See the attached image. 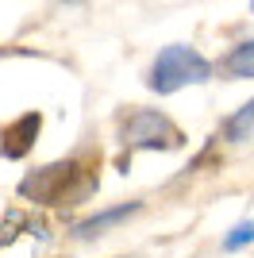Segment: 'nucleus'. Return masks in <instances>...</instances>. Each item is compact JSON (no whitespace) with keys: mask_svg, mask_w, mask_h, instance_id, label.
<instances>
[{"mask_svg":"<svg viewBox=\"0 0 254 258\" xmlns=\"http://www.w3.org/2000/svg\"><path fill=\"white\" fill-rule=\"evenodd\" d=\"M220 66H223V74L231 77V81H250L254 77V39L231 46V54H227Z\"/></svg>","mask_w":254,"mask_h":258,"instance_id":"4","label":"nucleus"},{"mask_svg":"<svg viewBox=\"0 0 254 258\" xmlns=\"http://www.w3.org/2000/svg\"><path fill=\"white\" fill-rule=\"evenodd\" d=\"M139 201H131V205H116V208H104V212H96L89 216V220H81L77 224V239H93V235H104L108 227H116L119 220H127V216H135L139 212Z\"/></svg>","mask_w":254,"mask_h":258,"instance_id":"3","label":"nucleus"},{"mask_svg":"<svg viewBox=\"0 0 254 258\" xmlns=\"http://www.w3.org/2000/svg\"><path fill=\"white\" fill-rule=\"evenodd\" d=\"M223 127V135H227V143H243V139H250V131H254V100H246L235 116H227L220 123Z\"/></svg>","mask_w":254,"mask_h":258,"instance_id":"5","label":"nucleus"},{"mask_svg":"<svg viewBox=\"0 0 254 258\" xmlns=\"http://www.w3.org/2000/svg\"><path fill=\"white\" fill-rule=\"evenodd\" d=\"M123 143L135 151H173V147H181V131L169 116L143 108L123 123Z\"/></svg>","mask_w":254,"mask_h":258,"instance_id":"2","label":"nucleus"},{"mask_svg":"<svg viewBox=\"0 0 254 258\" xmlns=\"http://www.w3.org/2000/svg\"><path fill=\"white\" fill-rule=\"evenodd\" d=\"M204 81H212V62L197 46H185V43L162 46L158 58L147 70V89L158 97H169L185 85H204Z\"/></svg>","mask_w":254,"mask_h":258,"instance_id":"1","label":"nucleus"},{"mask_svg":"<svg viewBox=\"0 0 254 258\" xmlns=\"http://www.w3.org/2000/svg\"><path fill=\"white\" fill-rule=\"evenodd\" d=\"M254 243V220H239V224L223 235V250H243Z\"/></svg>","mask_w":254,"mask_h":258,"instance_id":"6","label":"nucleus"},{"mask_svg":"<svg viewBox=\"0 0 254 258\" xmlns=\"http://www.w3.org/2000/svg\"><path fill=\"white\" fill-rule=\"evenodd\" d=\"M250 12H254V4H250Z\"/></svg>","mask_w":254,"mask_h":258,"instance_id":"7","label":"nucleus"}]
</instances>
